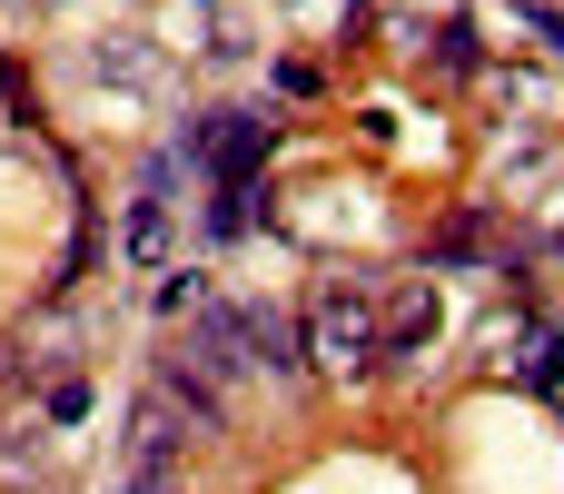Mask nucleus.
I'll use <instances>...</instances> for the list:
<instances>
[{"mask_svg": "<svg viewBox=\"0 0 564 494\" xmlns=\"http://www.w3.org/2000/svg\"><path fill=\"white\" fill-rule=\"evenodd\" d=\"M188 436H198V426H188V416H178V406L149 386V396L129 406V436H119V475H178Z\"/></svg>", "mask_w": 564, "mask_h": 494, "instance_id": "39448f33", "label": "nucleus"}, {"mask_svg": "<svg viewBox=\"0 0 564 494\" xmlns=\"http://www.w3.org/2000/svg\"><path fill=\"white\" fill-rule=\"evenodd\" d=\"M248 228H258V178H248V188H208V238L238 248Z\"/></svg>", "mask_w": 564, "mask_h": 494, "instance_id": "2eb2a0df", "label": "nucleus"}, {"mask_svg": "<svg viewBox=\"0 0 564 494\" xmlns=\"http://www.w3.org/2000/svg\"><path fill=\"white\" fill-rule=\"evenodd\" d=\"M208 297H218V287H208V267H178V277L159 287V317H198Z\"/></svg>", "mask_w": 564, "mask_h": 494, "instance_id": "dca6fc26", "label": "nucleus"}, {"mask_svg": "<svg viewBox=\"0 0 564 494\" xmlns=\"http://www.w3.org/2000/svg\"><path fill=\"white\" fill-rule=\"evenodd\" d=\"M268 149H278V119H268V109H198V119L178 129V158H198L218 188H248V178L268 168Z\"/></svg>", "mask_w": 564, "mask_h": 494, "instance_id": "f03ea898", "label": "nucleus"}, {"mask_svg": "<svg viewBox=\"0 0 564 494\" xmlns=\"http://www.w3.org/2000/svg\"><path fill=\"white\" fill-rule=\"evenodd\" d=\"M466 267L506 277V228H496V208H456V218L426 238V277H466Z\"/></svg>", "mask_w": 564, "mask_h": 494, "instance_id": "0eeeda50", "label": "nucleus"}, {"mask_svg": "<svg viewBox=\"0 0 564 494\" xmlns=\"http://www.w3.org/2000/svg\"><path fill=\"white\" fill-rule=\"evenodd\" d=\"M238 376H268V386H297V327L278 307H238Z\"/></svg>", "mask_w": 564, "mask_h": 494, "instance_id": "6e6552de", "label": "nucleus"}, {"mask_svg": "<svg viewBox=\"0 0 564 494\" xmlns=\"http://www.w3.org/2000/svg\"><path fill=\"white\" fill-rule=\"evenodd\" d=\"M149 386H159V396H169V406H178V416H188L198 436H218V426H228V376H218V366H208V356H198L188 337H178V347L159 356V376H149Z\"/></svg>", "mask_w": 564, "mask_h": 494, "instance_id": "423d86ee", "label": "nucleus"}, {"mask_svg": "<svg viewBox=\"0 0 564 494\" xmlns=\"http://www.w3.org/2000/svg\"><path fill=\"white\" fill-rule=\"evenodd\" d=\"M89 416V376H59L50 396H40V426H79Z\"/></svg>", "mask_w": 564, "mask_h": 494, "instance_id": "f3484780", "label": "nucleus"}, {"mask_svg": "<svg viewBox=\"0 0 564 494\" xmlns=\"http://www.w3.org/2000/svg\"><path fill=\"white\" fill-rule=\"evenodd\" d=\"M506 376L535 386V396H555V386H564V327H525L516 356H506Z\"/></svg>", "mask_w": 564, "mask_h": 494, "instance_id": "f8f14e48", "label": "nucleus"}, {"mask_svg": "<svg viewBox=\"0 0 564 494\" xmlns=\"http://www.w3.org/2000/svg\"><path fill=\"white\" fill-rule=\"evenodd\" d=\"M0 99H10V119H20V129L40 119V99H30V69H20V50H0Z\"/></svg>", "mask_w": 564, "mask_h": 494, "instance_id": "a211bd4d", "label": "nucleus"}, {"mask_svg": "<svg viewBox=\"0 0 564 494\" xmlns=\"http://www.w3.org/2000/svg\"><path fill=\"white\" fill-rule=\"evenodd\" d=\"M169 257V208L129 198V228H119V267H159Z\"/></svg>", "mask_w": 564, "mask_h": 494, "instance_id": "4468645a", "label": "nucleus"}, {"mask_svg": "<svg viewBox=\"0 0 564 494\" xmlns=\"http://www.w3.org/2000/svg\"><path fill=\"white\" fill-rule=\"evenodd\" d=\"M436 337H446V297L426 277H406V287L377 297V376H416L436 356Z\"/></svg>", "mask_w": 564, "mask_h": 494, "instance_id": "20e7f679", "label": "nucleus"}, {"mask_svg": "<svg viewBox=\"0 0 564 494\" xmlns=\"http://www.w3.org/2000/svg\"><path fill=\"white\" fill-rule=\"evenodd\" d=\"M79 347H89V327L50 297L40 317H20V327L0 337V386H10V396H50V386L69 376V356H79Z\"/></svg>", "mask_w": 564, "mask_h": 494, "instance_id": "7ed1b4c3", "label": "nucleus"}, {"mask_svg": "<svg viewBox=\"0 0 564 494\" xmlns=\"http://www.w3.org/2000/svg\"><path fill=\"white\" fill-rule=\"evenodd\" d=\"M40 494H69V485H40Z\"/></svg>", "mask_w": 564, "mask_h": 494, "instance_id": "aec40b11", "label": "nucleus"}, {"mask_svg": "<svg viewBox=\"0 0 564 494\" xmlns=\"http://www.w3.org/2000/svg\"><path fill=\"white\" fill-rule=\"evenodd\" d=\"M426 59H436L446 79H476V69H486V30H476V10H446L436 40H426Z\"/></svg>", "mask_w": 564, "mask_h": 494, "instance_id": "ddd939ff", "label": "nucleus"}, {"mask_svg": "<svg viewBox=\"0 0 564 494\" xmlns=\"http://www.w3.org/2000/svg\"><path fill=\"white\" fill-rule=\"evenodd\" d=\"M486 89H496V109H506L516 129H555V119H564V69H525V59H506Z\"/></svg>", "mask_w": 564, "mask_h": 494, "instance_id": "1a4fd4ad", "label": "nucleus"}, {"mask_svg": "<svg viewBox=\"0 0 564 494\" xmlns=\"http://www.w3.org/2000/svg\"><path fill=\"white\" fill-rule=\"evenodd\" d=\"M59 485V436L30 416V426H0V494H40Z\"/></svg>", "mask_w": 564, "mask_h": 494, "instance_id": "9d476101", "label": "nucleus"}, {"mask_svg": "<svg viewBox=\"0 0 564 494\" xmlns=\"http://www.w3.org/2000/svg\"><path fill=\"white\" fill-rule=\"evenodd\" d=\"M297 366L327 376V386H367V376H377V287H367V277H327V287L307 297Z\"/></svg>", "mask_w": 564, "mask_h": 494, "instance_id": "f257e3e1", "label": "nucleus"}, {"mask_svg": "<svg viewBox=\"0 0 564 494\" xmlns=\"http://www.w3.org/2000/svg\"><path fill=\"white\" fill-rule=\"evenodd\" d=\"M89 69H99V79H119V89H159V79H169V59L149 50V30H109V40L89 50Z\"/></svg>", "mask_w": 564, "mask_h": 494, "instance_id": "9b49d317", "label": "nucleus"}, {"mask_svg": "<svg viewBox=\"0 0 564 494\" xmlns=\"http://www.w3.org/2000/svg\"><path fill=\"white\" fill-rule=\"evenodd\" d=\"M109 494H188L178 475H109Z\"/></svg>", "mask_w": 564, "mask_h": 494, "instance_id": "6ab92c4d", "label": "nucleus"}]
</instances>
